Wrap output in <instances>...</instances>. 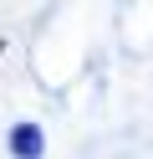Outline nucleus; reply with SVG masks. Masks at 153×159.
Listing matches in <instances>:
<instances>
[{
	"mask_svg": "<svg viewBox=\"0 0 153 159\" xmlns=\"http://www.w3.org/2000/svg\"><path fill=\"white\" fill-rule=\"evenodd\" d=\"M41 149H46V134L36 123H15L10 128V154L15 159H41Z\"/></svg>",
	"mask_w": 153,
	"mask_h": 159,
	"instance_id": "nucleus-1",
	"label": "nucleus"
},
{
	"mask_svg": "<svg viewBox=\"0 0 153 159\" xmlns=\"http://www.w3.org/2000/svg\"><path fill=\"white\" fill-rule=\"evenodd\" d=\"M0 52H5V46H0Z\"/></svg>",
	"mask_w": 153,
	"mask_h": 159,
	"instance_id": "nucleus-2",
	"label": "nucleus"
}]
</instances>
